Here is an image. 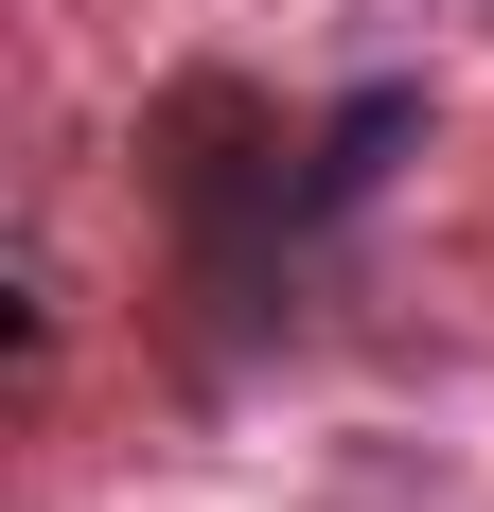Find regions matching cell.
I'll return each mask as SVG.
<instances>
[{"label": "cell", "instance_id": "cell-1", "mask_svg": "<svg viewBox=\"0 0 494 512\" xmlns=\"http://www.w3.org/2000/svg\"><path fill=\"white\" fill-rule=\"evenodd\" d=\"M406 124H424L406 89H371V106H336V142H318V177H300V212H353L371 177H389V142H406Z\"/></svg>", "mask_w": 494, "mask_h": 512}]
</instances>
